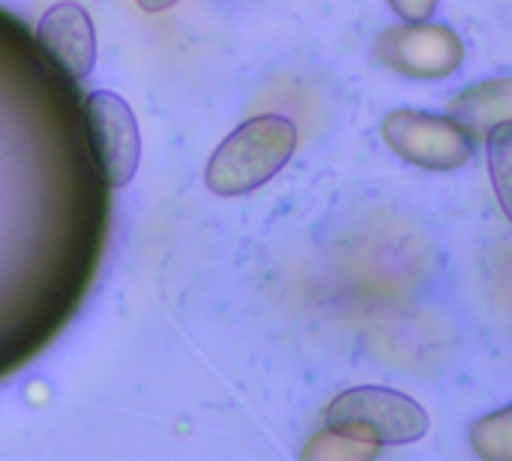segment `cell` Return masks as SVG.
Returning a JSON list of instances; mask_svg holds the SVG:
<instances>
[{
    "mask_svg": "<svg viewBox=\"0 0 512 461\" xmlns=\"http://www.w3.org/2000/svg\"><path fill=\"white\" fill-rule=\"evenodd\" d=\"M75 84L0 12V375L60 333L102 252L108 183Z\"/></svg>",
    "mask_w": 512,
    "mask_h": 461,
    "instance_id": "obj_1",
    "label": "cell"
},
{
    "mask_svg": "<svg viewBox=\"0 0 512 461\" xmlns=\"http://www.w3.org/2000/svg\"><path fill=\"white\" fill-rule=\"evenodd\" d=\"M297 150V126L282 114H258L240 123L207 162V189L243 195L273 180Z\"/></svg>",
    "mask_w": 512,
    "mask_h": 461,
    "instance_id": "obj_2",
    "label": "cell"
},
{
    "mask_svg": "<svg viewBox=\"0 0 512 461\" xmlns=\"http://www.w3.org/2000/svg\"><path fill=\"white\" fill-rule=\"evenodd\" d=\"M327 429L345 432L357 441L375 447H402L426 438L429 414L426 408L387 387H354L339 393L324 411Z\"/></svg>",
    "mask_w": 512,
    "mask_h": 461,
    "instance_id": "obj_3",
    "label": "cell"
},
{
    "mask_svg": "<svg viewBox=\"0 0 512 461\" xmlns=\"http://www.w3.org/2000/svg\"><path fill=\"white\" fill-rule=\"evenodd\" d=\"M381 135L396 156L426 171H456L471 162L477 150V141L453 117L411 108L387 114Z\"/></svg>",
    "mask_w": 512,
    "mask_h": 461,
    "instance_id": "obj_4",
    "label": "cell"
},
{
    "mask_svg": "<svg viewBox=\"0 0 512 461\" xmlns=\"http://www.w3.org/2000/svg\"><path fill=\"white\" fill-rule=\"evenodd\" d=\"M81 105L90 153L102 180L108 189L129 186L141 162V132L129 102L111 90H93Z\"/></svg>",
    "mask_w": 512,
    "mask_h": 461,
    "instance_id": "obj_5",
    "label": "cell"
},
{
    "mask_svg": "<svg viewBox=\"0 0 512 461\" xmlns=\"http://www.w3.org/2000/svg\"><path fill=\"white\" fill-rule=\"evenodd\" d=\"M372 54L378 63H384L402 78L438 81L462 66L465 45L447 24L408 21L402 27L384 30L375 39Z\"/></svg>",
    "mask_w": 512,
    "mask_h": 461,
    "instance_id": "obj_6",
    "label": "cell"
},
{
    "mask_svg": "<svg viewBox=\"0 0 512 461\" xmlns=\"http://www.w3.org/2000/svg\"><path fill=\"white\" fill-rule=\"evenodd\" d=\"M36 45L72 81H84L96 63V30L90 12L75 0H60L45 9L36 24Z\"/></svg>",
    "mask_w": 512,
    "mask_h": 461,
    "instance_id": "obj_7",
    "label": "cell"
},
{
    "mask_svg": "<svg viewBox=\"0 0 512 461\" xmlns=\"http://www.w3.org/2000/svg\"><path fill=\"white\" fill-rule=\"evenodd\" d=\"M474 141H486L495 129L512 123V81L495 78L462 90L450 102V114Z\"/></svg>",
    "mask_w": 512,
    "mask_h": 461,
    "instance_id": "obj_8",
    "label": "cell"
},
{
    "mask_svg": "<svg viewBox=\"0 0 512 461\" xmlns=\"http://www.w3.org/2000/svg\"><path fill=\"white\" fill-rule=\"evenodd\" d=\"M381 447L375 444H366V441H357L345 432H336V429H327L318 432L315 438H309V444L303 447L300 459L303 461H369L378 456Z\"/></svg>",
    "mask_w": 512,
    "mask_h": 461,
    "instance_id": "obj_9",
    "label": "cell"
},
{
    "mask_svg": "<svg viewBox=\"0 0 512 461\" xmlns=\"http://www.w3.org/2000/svg\"><path fill=\"white\" fill-rule=\"evenodd\" d=\"M474 453L486 461H512V408H501L471 426Z\"/></svg>",
    "mask_w": 512,
    "mask_h": 461,
    "instance_id": "obj_10",
    "label": "cell"
},
{
    "mask_svg": "<svg viewBox=\"0 0 512 461\" xmlns=\"http://www.w3.org/2000/svg\"><path fill=\"white\" fill-rule=\"evenodd\" d=\"M405 21H429L438 0H387Z\"/></svg>",
    "mask_w": 512,
    "mask_h": 461,
    "instance_id": "obj_11",
    "label": "cell"
},
{
    "mask_svg": "<svg viewBox=\"0 0 512 461\" xmlns=\"http://www.w3.org/2000/svg\"><path fill=\"white\" fill-rule=\"evenodd\" d=\"M147 15H159V12H168L171 6H177L180 0H135Z\"/></svg>",
    "mask_w": 512,
    "mask_h": 461,
    "instance_id": "obj_12",
    "label": "cell"
}]
</instances>
